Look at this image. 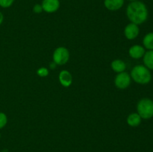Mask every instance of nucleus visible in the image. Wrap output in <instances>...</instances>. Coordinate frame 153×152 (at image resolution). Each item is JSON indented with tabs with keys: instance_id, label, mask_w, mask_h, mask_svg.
<instances>
[{
	"instance_id": "1",
	"label": "nucleus",
	"mask_w": 153,
	"mask_h": 152,
	"mask_svg": "<svg viewBox=\"0 0 153 152\" xmlns=\"http://www.w3.org/2000/svg\"><path fill=\"white\" fill-rule=\"evenodd\" d=\"M148 9L146 4L140 1H131L126 8V15L132 23L140 25L148 18Z\"/></svg>"
},
{
	"instance_id": "2",
	"label": "nucleus",
	"mask_w": 153,
	"mask_h": 152,
	"mask_svg": "<svg viewBox=\"0 0 153 152\" xmlns=\"http://www.w3.org/2000/svg\"><path fill=\"white\" fill-rule=\"evenodd\" d=\"M131 77L139 84H147L152 80V75L145 66L137 65L131 70Z\"/></svg>"
},
{
	"instance_id": "3",
	"label": "nucleus",
	"mask_w": 153,
	"mask_h": 152,
	"mask_svg": "<svg viewBox=\"0 0 153 152\" xmlns=\"http://www.w3.org/2000/svg\"><path fill=\"white\" fill-rule=\"evenodd\" d=\"M137 110L141 119H151L153 117V101L148 98H142L137 103Z\"/></svg>"
},
{
	"instance_id": "4",
	"label": "nucleus",
	"mask_w": 153,
	"mask_h": 152,
	"mask_svg": "<svg viewBox=\"0 0 153 152\" xmlns=\"http://www.w3.org/2000/svg\"><path fill=\"white\" fill-rule=\"evenodd\" d=\"M70 58L69 51L64 47H59L53 53V61L57 65H64L67 63Z\"/></svg>"
},
{
	"instance_id": "5",
	"label": "nucleus",
	"mask_w": 153,
	"mask_h": 152,
	"mask_svg": "<svg viewBox=\"0 0 153 152\" xmlns=\"http://www.w3.org/2000/svg\"><path fill=\"white\" fill-rule=\"evenodd\" d=\"M115 85L120 89H126L131 83V76L126 72L119 73L115 77Z\"/></svg>"
},
{
	"instance_id": "6",
	"label": "nucleus",
	"mask_w": 153,
	"mask_h": 152,
	"mask_svg": "<svg viewBox=\"0 0 153 152\" xmlns=\"http://www.w3.org/2000/svg\"><path fill=\"white\" fill-rule=\"evenodd\" d=\"M42 7L46 13H54L57 11L60 7L59 0H43Z\"/></svg>"
},
{
	"instance_id": "7",
	"label": "nucleus",
	"mask_w": 153,
	"mask_h": 152,
	"mask_svg": "<svg viewBox=\"0 0 153 152\" xmlns=\"http://www.w3.org/2000/svg\"><path fill=\"white\" fill-rule=\"evenodd\" d=\"M139 33H140V29H139L138 25L132 22L127 25L124 30V34L128 40L135 39L138 36Z\"/></svg>"
},
{
	"instance_id": "8",
	"label": "nucleus",
	"mask_w": 153,
	"mask_h": 152,
	"mask_svg": "<svg viewBox=\"0 0 153 152\" xmlns=\"http://www.w3.org/2000/svg\"><path fill=\"white\" fill-rule=\"evenodd\" d=\"M145 52H146L145 48L140 45H134L130 48L128 51L130 57L134 59H140L143 58Z\"/></svg>"
},
{
	"instance_id": "9",
	"label": "nucleus",
	"mask_w": 153,
	"mask_h": 152,
	"mask_svg": "<svg viewBox=\"0 0 153 152\" xmlns=\"http://www.w3.org/2000/svg\"><path fill=\"white\" fill-rule=\"evenodd\" d=\"M104 4L108 10L115 11L123 6L124 0H105Z\"/></svg>"
},
{
	"instance_id": "10",
	"label": "nucleus",
	"mask_w": 153,
	"mask_h": 152,
	"mask_svg": "<svg viewBox=\"0 0 153 152\" xmlns=\"http://www.w3.org/2000/svg\"><path fill=\"white\" fill-rule=\"evenodd\" d=\"M59 81L64 86H70L71 85L73 78L70 72L67 70H63L59 74Z\"/></svg>"
},
{
	"instance_id": "11",
	"label": "nucleus",
	"mask_w": 153,
	"mask_h": 152,
	"mask_svg": "<svg viewBox=\"0 0 153 152\" xmlns=\"http://www.w3.org/2000/svg\"><path fill=\"white\" fill-rule=\"evenodd\" d=\"M141 117L137 113H131L127 118V123L131 127H137L141 123Z\"/></svg>"
},
{
	"instance_id": "12",
	"label": "nucleus",
	"mask_w": 153,
	"mask_h": 152,
	"mask_svg": "<svg viewBox=\"0 0 153 152\" xmlns=\"http://www.w3.org/2000/svg\"><path fill=\"white\" fill-rule=\"evenodd\" d=\"M143 63L149 70H153V50H149L143 55Z\"/></svg>"
},
{
	"instance_id": "13",
	"label": "nucleus",
	"mask_w": 153,
	"mask_h": 152,
	"mask_svg": "<svg viewBox=\"0 0 153 152\" xmlns=\"http://www.w3.org/2000/svg\"><path fill=\"white\" fill-rule=\"evenodd\" d=\"M111 68L116 72L120 73L125 72L126 69V65L125 62L121 60H115L111 63Z\"/></svg>"
},
{
	"instance_id": "14",
	"label": "nucleus",
	"mask_w": 153,
	"mask_h": 152,
	"mask_svg": "<svg viewBox=\"0 0 153 152\" xmlns=\"http://www.w3.org/2000/svg\"><path fill=\"white\" fill-rule=\"evenodd\" d=\"M143 44L145 49L153 50V32H149L145 35L143 40Z\"/></svg>"
},
{
	"instance_id": "15",
	"label": "nucleus",
	"mask_w": 153,
	"mask_h": 152,
	"mask_svg": "<svg viewBox=\"0 0 153 152\" xmlns=\"http://www.w3.org/2000/svg\"><path fill=\"white\" fill-rule=\"evenodd\" d=\"M7 122V116L4 113L0 112V129L4 128Z\"/></svg>"
},
{
	"instance_id": "16",
	"label": "nucleus",
	"mask_w": 153,
	"mask_h": 152,
	"mask_svg": "<svg viewBox=\"0 0 153 152\" xmlns=\"http://www.w3.org/2000/svg\"><path fill=\"white\" fill-rule=\"evenodd\" d=\"M14 0H0V7L7 8L13 4Z\"/></svg>"
},
{
	"instance_id": "17",
	"label": "nucleus",
	"mask_w": 153,
	"mask_h": 152,
	"mask_svg": "<svg viewBox=\"0 0 153 152\" xmlns=\"http://www.w3.org/2000/svg\"><path fill=\"white\" fill-rule=\"evenodd\" d=\"M37 73L40 77H46V76L49 75V70L46 68H45V67H41V68H40L37 70Z\"/></svg>"
},
{
	"instance_id": "18",
	"label": "nucleus",
	"mask_w": 153,
	"mask_h": 152,
	"mask_svg": "<svg viewBox=\"0 0 153 152\" xmlns=\"http://www.w3.org/2000/svg\"><path fill=\"white\" fill-rule=\"evenodd\" d=\"M43 7H42V5L40 4H36L33 7V11L36 13H40L43 11Z\"/></svg>"
},
{
	"instance_id": "19",
	"label": "nucleus",
	"mask_w": 153,
	"mask_h": 152,
	"mask_svg": "<svg viewBox=\"0 0 153 152\" xmlns=\"http://www.w3.org/2000/svg\"><path fill=\"white\" fill-rule=\"evenodd\" d=\"M3 20H4V16H3L2 13H1V12L0 11V25H1V24L2 23Z\"/></svg>"
},
{
	"instance_id": "20",
	"label": "nucleus",
	"mask_w": 153,
	"mask_h": 152,
	"mask_svg": "<svg viewBox=\"0 0 153 152\" xmlns=\"http://www.w3.org/2000/svg\"><path fill=\"white\" fill-rule=\"evenodd\" d=\"M56 66H57V64L55 63V62L51 63H50V69H55Z\"/></svg>"
},
{
	"instance_id": "21",
	"label": "nucleus",
	"mask_w": 153,
	"mask_h": 152,
	"mask_svg": "<svg viewBox=\"0 0 153 152\" xmlns=\"http://www.w3.org/2000/svg\"><path fill=\"white\" fill-rule=\"evenodd\" d=\"M128 1H130L131 2V1H137V0H128Z\"/></svg>"
},
{
	"instance_id": "22",
	"label": "nucleus",
	"mask_w": 153,
	"mask_h": 152,
	"mask_svg": "<svg viewBox=\"0 0 153 152\" xmlns=\"http://www.w3.org/2000/svg\"><path fill=\"white\" fill-rule=\"evenodd\" d=\"M0 137H1V134H0Z\"/></svg>"
}]
</instances>
